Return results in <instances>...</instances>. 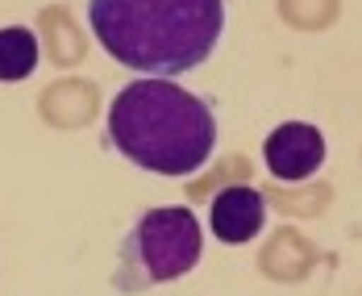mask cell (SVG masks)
<instances>
[{
	"instance_id": "cell-1",
	"label": "cell",
	"mask_w": 362,
	"mask_h": 296,
	"mask_svg": "<svg viewBox=\"0 0 362 296\" xmlns=\"http://www.w3.org/2000/svg\"><path fill=\"white\" fill-rule=\"evenodd\" d=\"M88 25L121 67L180 79L217 50L225 0H88Z\"/></svg>"
},
{
	"instance_id": "cell-2",
	"label": "cell",
	"mask_w": 362,
	"mask_h": 296,
	"mask_svg": "<svg viewBox=\"0 0 362 296\" xmlns=\"http://www.w3.org/2000/svg\"><path fill=\"white\" fill-rule=\"evenodd\" d=\"M109 142L150 176H192L217 147L213 109L175 79H134L109 105Z\"/></svg>"
},
{
	"instance_id": "cell-3",
	"label": "cell",
	"mask_w": 362,
	"mask_h": 296,
	"mask_svg": "<svg viewBox=\"0 0 362 296\" xmlns=\"http://www.w3.org/2000/svg\"><path fill=\"white\" fill-rule=\"evenodd\" d=\"M204 255V229L187 205H163L142 213V222L121 242L117 288H150L183 280Z\"/></svg>"
},
{
	"instance_id": "cell-4",
	"label": "cell",
	"mask_w": 362,
	"mask_h": 296,
	"mask_svg": "<svg viewBox=\"0 0 362 296\" xmlns=\"http://www.w3.org/2000/svg\"><path fill=\"white\" fill-rule=\"evenodd\" d=\"M262 159H267V171L275 180L300 184V180L321 171V163H325V134L317 125H308V121H284V125H275L267 134Z\"/></svg>"
},
{
	"instance_id": "cell-5",
	"label": "cell",
	"mask_w": 362,
	"mask_h": 296,
	"mask_svg": "<svg viewBox=\"0 0 362 296\" xmlns=\"http://www.w3.org/2000/svg\"><path fill=\"white\" fill-rule=\"evenodd\" d=\"M267 222V200L262 192H254L246 184L221 188L213 196V213H209V225L221 242L229 246H246L250 238H258V229Z\"/></svg>"
},
{
	"instance_id": "cell-6",
	"label": "cell",
	"mask_w": 362,
	"mask_h": 296,
	"mask_svg": "<svg viewBox=\"0 0 362 296\" xmlns=\"http://www.w3.org/2000/svg\"><path fill=\"white\" fill-rule=\"evenodd\" d=\"M37 38L25 25H8L0 30V84H17L37 72Z\"/></svg>"
}]
</instances>
